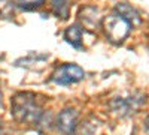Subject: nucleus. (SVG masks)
Returning <instances> with one entry per match:
<instances>
[{
  "mask_svg": "<svg viewBox=\"0 0 149 135\" xmlns=\"http://www.w3.org/2000/svg\"><path fill=\"white\" fill-rule=\"evenodd\" d=\"M10 113L19 123L36 125L40 122L43 110L34 93L19 92L10 99Z\"/></svg>",
  "mask_w": 149,
  "mask_h": 135,
  "instance_id": "1",
  "label": "nucleus"
},
{
  "mask_svg": "<svg viewBox=\"0 0 149 135\" xmlns=\"http://www.w3.org/2000/svg\"><path fill=\"white\" fill-rule=\"evenodd\" d=\"M133 24L118 14L107 15L102 20V29L106 38L113 44H122L131 32Z\"/></svg>",
  "mask_w": 149,
  "mask_h": 135,
  "instance_id": "2",
  "label": "nucleus"
},
{
  "mask_svg": "<svg viewBox=\"0 0 149 135\" xmlns=\"http://www.w3.org/2000/svg\"><path fill=\"white\" fill-rule=\"evenodd\" d=\"M145 99H146V96L139 92L128 95V96L115 98L110 102V110L119 117H130L137 113L142 105H145Z\"/></svg>",
  "mask_w": 149,
  "mask_h": 135,
  "instance_id": "3",
  "label": "nucleus"
},
{
  "mask_svg": "<svg viewBox=\"0 0 149 135\" xmlns=\"http://www.w3.org/2000/svg\"><path fill=\"white\" fill-rule=\"evenodd\" d=\"M85 78V72L81 66L74 65V63H67V65H63V66H58L51 80L55 83V84H60V86H69V84H74V83H79Z\"/></svg>",
  "mask_w": 149,
  "mask_h": 135,
  "instance_id": "4",
  "label": "nucleus"
},
{
  "mask_svg": "<svg viewBox=\"0 0 149 135\" xmlns=\"http://www.w3.org/2000/svg\"><path fill=\"white\" fill-rule=\"evenodd\" d=\"M78 111L73 108H66L57 116V129L63 135H73L78 129Z\"/></svg>",
  "mask_w": 149,
  "mask_h": 135,
  "instance_id": "5",
  "label": "nucleus"
},
{
  "mask_svg": "<svg viewBox=\"0 0 149 135\" xmlns=\"http://www.w3.org/2000/svg\"><path fill=\"white\" fill-rule=\"evenodd\" d=\"M79 20H81L82 26L85 29H88V30H95L102 24L100 11H98L97 8H94V6H85L84 9H81Z\"/></svg>",
  "mask_w": 149,
  "mask_h": 135,
  "instance_id": "6",
  "label": "nucleus"
},
{
  "mask_svg": "<svg viewBox=\"0 0 149 135\" xmlns=\"http://www.w3.org/2000/svg\"><path fill=\"white\" fill-rule=\"evenodd\" d=\"M115 12L118 15L124 17L125 20H128L131 24H139L140 23V15H139V12L136 11L133 6L127 5V3H119L115 6Z\"/></svg>",
  "mask_w": 149,
  "mask_h": 135,
  "instance_id": "7",
  "label": "nucleus"
},
{
  "mask_svg": "<svg viewBox=\"0 0 149 135\" xmlns=\"http://www.w3.org/2000/svg\"><path fill=\"white\" fill-rule=\"evenodd\" d=\"M64 39L74 48H82V30L78 26H70L64 32Z\"/></svg>",
  "mask_w": 149,
  "mask_h": 135,
  "instance_id": "8",
  "label": "nucleus"
},
{
  "mask_svg": "<svg viewBox=\"0 0 149 135\" xmlns=\"http://www.w3.org/2000/svg\"><path fill=\"white\" fill-rule=\"evenodd\" d=\"M51 6L54 14L58 18L66 20L69 17V9H70V0H51Z\"/></svg>",
  "mask_w": 149,
  "mask_h": 135,
  "instance_id": "9",
  "label": "nucleus"
},
{
  "mask_svg": "<svg viewBox=\"0 0 149 135\" xmlns=\"http://www.w3.org/2000/svg\"><path fill=\"white\" fill-rule=\"evenodd\" d=\"M45 0H12V3H14L15 6L21 8V9H36V8H39L43 5Z\"/></svg>",
  "mask_w": 149,
  "mask_h": 135,
  "instance_id": "10",
  "label": "nucleus"
},
{
  "mask_svg": "<svg viewBox=\"0 0 149 135\" xmlns=\"http://www.w3.org/2000/svg\"><path fill=\"white\" fill-rule=\"evenodd\" d=\"M145 131L149 134V116L146 117V120H145Z\"/></svg>",
  "mask_w": 149,
  "mask_h": 135,
  "instance_id": "11",
  "label": "nucleus"
},
{
  "mask_svg": "<svg viewBox=\"0 0 149 135\" xmlns=\"http://www.w3.org/2000/svg\"><path fill=\"white\" fill-rule=\"evenodd\" d=\"M2 98H3V95H2V86H0V105H2Z\"/></svg>",
  "mask_w": 149,
  "mask_h": 135,
  "instance_id": "12",
  "label": "nucleus"
}]
</instances>
